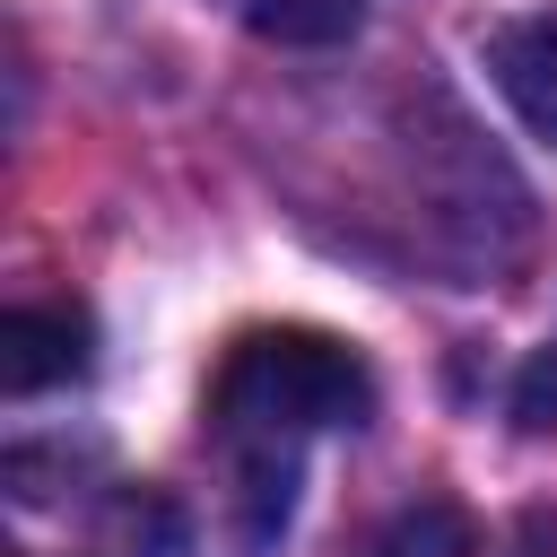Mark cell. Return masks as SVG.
<instances>
[{"label":"cell","mask_w":557,"mask_h":557,"mask_svg":"<svg viewBox=\"0 0 557 557\" xmlns=\"http://www.w3.org/2000/svg\"><path fill=\"white\" fill-rule=\"evenodd\" d=\"M252 35L270 44H296V52H322V44H348L366 26V0H244Z\"/></svg>","instance_id":"cell-4"},{"label":"cell","mask_w":557,"mask_h":557,"mask_svg":"<svg viewBox=\"0 0 557 557\" xmlns=\"http://www.w3.org/2000/svg\"><path fill=\"white\" fill-rule=\"evenodd\" d=\"M513 418H522L531 435H548V426H557V339L513 374Z\"/></svg>","instance_id":"cell-5"},{"label":"cell","mask_w":557,"mask_h":557,"mask_svg":"<svg viewBox=\"0 0 557 557\" xmlns=\"http://www.w3.org/2000/svg\"><path fill=\"white\" fill-rule=\"evenodd\" d=\"M70 374H87V313L78 305H9L0 313V383L26 400Z\"/></svg>","instance_id":"cell-3"},{"label":"cell","mask_w":557,"mask_h":557,"mask_svg":"<svg viewBox=\"0 0 557 557\" xmlns=\"http://www.w3.org/2000/svg\"><path fill=\"white\" fill-rule=\"evenodd\" d=\"M374 409V374L348 339L331 331H305V322H278V331H244L209 383V418L218 435L244 453L252 487H287V461L305 435L322 426H366Z\"/></svg>","instance_id":"cell-1"},{"label":"cell","mask_w":557,"mask_h":557,"mask_svg":"<svg viewBox=\"0 0 557 557\" xmlns=\"http://www.w3.org/2000/svg\"><path fill=\"white\" fill-rule=\"evenodd\" d=\"M487 78L522 113V131L557 148V0L548 9H522V17H505L487 35Z\"/></svg>","instance_id":"cell-2"}]
</instances>
